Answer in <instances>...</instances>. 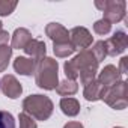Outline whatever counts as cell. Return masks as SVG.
<instances>
[{
    "label": "cell",
    "instance_id": "cell-1",
    "mask_svg": "<svg viewBox=\"0 0 128 128\" xmlns=\"http://www.w3.org/2000/svg\"><path fill=\"white\" fill-rule=\"evenodd\" d=\"M59 65L57 60L51 57H44L36 63L35 70V82L38 88L45 89V90H53L59 84V77H57Z\"/></svg>",
    "mask_w": 128,
    "mask_h": 128
},
{
    "label": "cell",
    "instance_id": "cell-2",
    "mask_svg": "<svg viewBox=\"0 0 128 128\" xmlns=\"http://www.w3.org/2000/svg\"><path fill=\"white\" fill-rule=\"evenodd\" d=\"M53 101L45 95H29L23 101V112L36 120H47L53 113Z\"/></svg>",
    "mask_w": 128,
    "mask_h": 128
},
{
    "label": "cell",
    "instance_id": "cell-3",
    "mask_svg": "<svg viewBox=\"0 0 128 128\" xmlns=\"http://www.w3.org/2000/svg\"><path fill=\"white\" fill-rule=\"evenodd\" d=\"M101 100L110 106L114 110H124L128 106V98H126V82L120 80L112 88H107L101 96Z\"/></svg>",
    "mask_w": 128,
    "mask_h": 128
},
{
    "label": "cell",
    "instance_id": "cell-4",
    "mask_svg": "<svg viewBox=\"0 0 128 128\" xmlns=\"http://www.w3.org/2000/svg\"><path fill=\"white\" fill-rule=\"evenodd\" d=\"M95 6L100 11H102V14H104L102 20L108 21L110 24L119 23V21H122L125 18V6H126V3L124 0H102V2L96 0Z\"/></svg>",
    "mask_w": 128,
    "mask_h": 128
},
{
    "label": "cell",
    "instance_id": "cell-5",
    "mask_svg": "<svg viewBox=\"0 0 128 128\" xmlns=\"http://www.w3.org/2000/svg\"><path fill=\"white\" fill-rule=\"evenodd\" d=\"M104 42H106V47H107V56H118V54H122L126 50L128 36L124 30H116L113 33V36H110Z\"/></svg>",
    "mask_w": 128,
    "mask_h": 128
},
{
    "label": "cell",
    "instance_id": "cell-6",
    "mask_svg": "<svg viewBox=\"0 0 128 128\" xmlns=\"http://www.w3.org/2000/svg\"><path fill=\"white\" fill-rule=\"evenodd\" d=\"M92 35L86 27H74L70 32V42L76 50H88L92 45Z\"/></svg>",
    "mask_w": 128,
    "mask_h": 128
},
{
    "label": "cell",
    "instance_id": "cell-7",
    "mask_svg": "<svg viewBox=\"0 0 128 128\" xmlns=\"http://www.w3.org/2000/svg\"><path fill=\"white\" fill-rule=\"evenodd\" d=\"M0 90H2L8 98L15 100V98H18L23 94V86L15 78V76L6 74L2 80H0Z\"/></svg>",
    "mask_w": 128,
    "mask_h": 128
},
{
    "label": "cell",
    "instance_id": "cell-8",
    "mask_svg": "<svg viewBox=\"0 0 128 128\" xmlns=\"http://www.w3.org/2000/svg\"><path fill=\"white\" fill-rule=\"evenodd\" d=\"M71 62V65L76 68V71L80 74V71L86 70V68H98V60L95 59L94 53L90 50H83L80 51V54H77Z\"/></svg>",
    "mask_w": 128,
    "mask_h": 128
},
{
    "label": "cell",
    "instance_id": "cell-9",
    "mask_svg": "<svg viewBox=\"0 0 128 128\" xmlns=\"http://www.w3.org/2000/svg\"><path fill=\"white\" fill-rule=\"evenodd\" d=\"M96 80L107 89V88H112L113 84H116L118 82H120V72L118 71V68L114 65H107L101 70Z\"/></svg>",
    "mask_w": 128,
    "mask_h": 128
},
{
    "label": "cell",
    "instance_id": "cell-10",
    "mask_svg": "<svg viewBox=\"0 0 128 128\" xmlns=\"http://www.w3.org/2000/svg\"><path fill=\"white\" fill-rule=\"evenodd\" d=\"M47 36L53 42H68L70 41V32L59 23H50L45 27Z\"/></svg>",
    "mask_w": 128,
    "mask_h": 128
},
{
    "label": "cell",
    "instance_id": "cell-11",
    "mask_svg": "<svg viewBox=\"0 0 128 128\" xmlns=\"http://www.w3.org/2000/svg\"><path fill=\"white\" fill-rule=\"evenodd\" d=\"M24 53L27 56H30V59H33L36 63L45 57L47 48H45V42L39 41V39H32L26 47H24Z\"/></svg>",
    "mask_w": 128,
    "mask_h": 128
},
{
    "label": "cell",
    "instance_id": "cell-12",
    "mask_svg": "<svg viewBox=\"0 0 128 128\" xmlns=\"http://www.w3.org/2000/svg\"><path fill=\"white\" fill-rule=\"evenodd\" d=\"M14 70L21 76H32L35 74V70H36V62L30 57L18 56L14 60Z\"/></svg>",
    "mask_w": 128,
    "mask_h": 128
},
{
    "label": "cell",
    "instance_id": "cell-13",
    "mask_svg": "<svg viewBox=\"0 0 128 128\" xmlns=\"http://www.w3.org/2000/svg\"><path fill=\"white\" fill-rule=\"evenodd\" d=\"M33 38H32V33L27 30V29H24V27H20V29H17L15 32H14V35H12V38H11V48L14 50V48H17V50H24V47L32 41Z\"/></svg>",
    "mask_w": 128,
    "mask_h": 128
},
{
    "label": "cell",
    "instance_id": "cell-14",
    "mask_svg": "<svg viewBox=\"0 0 128 128\" xmlns=\"http://www.w3.org/2000/svg\"><path fill=\"white\" fill-rule=\"evenodd\" d=\"M106 88L95 78L94 82H90L89 84L84 86V90H83V96L88 100V101H98L101 100L102 94H104Z\"/></svg>",
    "mask_w": 128,
    "mask_h": 128
},
{
    "label": "cell",
    "instance_id": "cell-15",
    "mask_svg": "<svg viewBox=\"0 0 128 128\" xmlns=\"http://www.w3.org/2000/svg\"><path fill=\"white\" fill-rule=\"evenodd\" d=\"M60 108L63 112V114L66 116H77L80 113V102L76 98L66 96V98H62L60 100Z\"/></svg>",
    "mask_w": 128,
    "mask_h": 128
},
{
    "label": "cell",
    "instance_id": "cell-16",
    "mask_svg": "<svg viewBox=\"0 0 128 128\" xmlns=\"http://www.w3.org/2000/svg\"><path fill=\"white\" fill-rule=\"evenodd\" d=\"M77 90H78V84H77L76 80H68V78H66V80L60 82V83L56 86V92H57L60 96H63V98L77 94Z\"/></svg>",
    "mask_w": 128,
    "mask_h": 128
},
{
    "label": "cell",
    "instance_id": "cell-17",
    "mask_svg": "<svg viewBox=\"0 0 128 128\" xmlns=\"http://www.w3.org/2000/svg\"><path fill=\"white\" fill-rule=\"evenodd\" d=\"M53 51L57 57H68L76 51V48L72 47V44L70 41L68 42H54L53 44Z\"/></svg>",
    "mask_w": 128,
    "mask_h": 128
},
{
    "label": "cell",
    "instance_id": "cell-18",
    "mask_svg": "<svg viewBox=\"0 0 128 128\" xmlns=\"http://www.w3.org/2000/svg\"><path fill=\"white\" fill-rule=\"evenodd\" d=\"M11 57H12V48L9 45L0 47V72H3L8 68Z\"/></svg>",
    "mask_w": 128,
    "mask_h": 128
},
{
    "label": "cell",
    "instance_id": "cell-19",
    "mask_svg": "<svg viewBox=\"0 0 128 128\" xmlns=\"http://www.w3.org/2000/svg\"><path fill=\"white\" fill-rule=\"evenodd\" d=\"M90 51L94 53V56H95V59L98 60V63L107 57V47H106V42H104V41H98V42H95L94 47L90 48Z\"/></svg>",
    "mask_w": 128,
    "mask_h": 128
},
{
    "label": "cell",
    "instance_id": "cell-20",
    "mask_svg": "<svg viewBox=\"0 0 128 128\" xmlns=\"http://www.w3.org/2000/svg\"><path fill=\"white\" fill-rule=\"evenodd\" d=\"M96 72H98V68H86L83 71H80L78 77H80V82L83 86L89 84L90 82H94L96 78Z\"/></svg>",
    "mask_w": 128,
    "mask_h": 128
},
{
    "label": "cell",
    "instance_id": "cell-21",
    "mask_svg": "<svg viewBox=\"0 0 128 128\" xmlns=\"http://www.w3.org/2000/svg\"><path fill=\"white\" fill-rule=\"evenodd\" d=\"M17 8L15 0H0V17H8Z\"/></svg>",
    "mask_w": 128,
    "mask_h": 128
},
{
    "label": "cell",
    "instance_id": "cell-22",
    "mask_svg": "<svg viewBox=\"0 0 128 128\" xmlns=\"http://www.w3.org/2000/svg\"><path fill=\"white\" fill-rule=\"evenodd\" d=\"M0 128H15V119L9 112L0 110Z\"/></svg>",
    "mask_w": 128,
    "mask_h": 128
},
{
    "label": "cell",
    "instance_id": "cell-23",
    "mask_svg": "<svg viewBox=\"0 0 128 128\" xmlns=\"http://www.w3.org/2000/svg\"><path fill=\"white\" fill-rule=\"evenodd\" d=\"M110 30H112V24L106 20H98L94 24V32L96 35H107Z\"/></svg>",
    "mask_w": 128,
    "mask_h": 128
},
{
    "label": "cell",
    "instance_id": "cell-24",
    "mask_svg": "<svg viewBox=\"0 0 128 128\" xmlns=\"http://www.w3.org/2000/svg\"><path fill=\"white\" fill-rule=\"evenodd\" d=\"M18 120H20V128H38L36 122L33 120L32 116H29L27 113L21 112L18 114Z\"/></svg>",
    "mask_w": 128,
    "mask_h": 128
},
{
    "label": "cell",
    "instance_id": "cell-25",
    "mask_svg": "<svg viewBox=\"0 0 128 128\" xmlns=\"http://www.w3.org/2000/svg\"><path fill=\"white\" fill-rule=\"evenodd\" d=\"M126 63H128V57H122L120 62H119V68H118V71L120 72V76H122V74H126V71H128Z\"/></svg>",
    "mask_w": 128,
    "mask_h": 128
},
{
    "label": "cell",
    "instance_id": "cell-26",
    "mask_svg": "<svg viewBox=\"0 0 128 128\" xmlns=\"http://www.w3.org/2000/svg\"><path fill=\"white\" fill-rule=\"evenodd\" d=\"M9 39H11V35H9L8 32H5V30H2V32H0V47L8 45Z\"/></svg>",
    "mask_w": 128,
    "mask_h": 128
},
{
    "label": "cell",
    "instance_id": "cell-27",
    "mask_svg": "<svg viewBox=\"0 0 128 128\" xmlns=\"http://www.w3.org/2000/svg\"><path fill=\"white\" fill-rule=\"evenodd\" d=\"M63 128H84V126H83V124H80V122H68Z\"/></svg>",
    "mask_w": 128,
    "mask_h": 128
},
{
    "label": "cell",
    "instance_id": "cell-28",
    "mask_svg": "<svg viewBox=\"0 0 128 128\" xmlns=\"http://www.w3.org/2000/svg\"><path fill=\"white\" fill-rule=\"evenodd\" d=\"M2 27H3V23H2V21H0V32H2V30H3Z\"/></svg>",
    "mask_w": 128,
    "mask_h": 128
},
{
    "label": "cell",
    "instance_id": "cell-29",
    "mask_svg": "<svg viewBox=\"0 0 128 128\" xmlns=\"http://www.w3.org/2000/svg\"><path fill=\"white\" fill-rule=\"evenodd\" d=\"M116 128H122V126H116Z\"/></svg>",
    "mask_w": 128,
    "mask_h": 128
}]
</instances>
